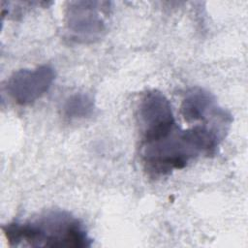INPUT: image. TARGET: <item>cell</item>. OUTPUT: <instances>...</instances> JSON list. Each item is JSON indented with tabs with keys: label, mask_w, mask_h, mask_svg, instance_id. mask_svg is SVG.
Returning a JSON list of instances; mask_svg holds the SVG:
<instances>
[{
	"label": "cell",
	"mask_w": 248,
	"mask_h": 248,
	"mask_svg": "<svg viewBox=\"0 0 248 248\" xmlns=\"http://www.w3.org/2000/svg\"><path fill=\"white\" fill-rule=\"evenodd\" d=\"M141 142L156 140L176 126L171 105L160 91H146L139 104Z\"/></svg>",
	"instance_id": "277c9868"
},
{
	"label": "cell",
	"mask_w": 248,
	"mask_h": 248,
	"mask_svg": "<svg viewBox=\"0 0 248 248\" xmlns=\"http://www.w3.org/2000/svg\"><path fill=\"white\" fill-rule=\"evenodd\" d=\"M180 111L188 123L197 121L206 122L209 118H228L225 110L218 107L214 96L202 87H194L185 94Z\"/></svg>",
	"instance_id": "8992f818"
},
{
	"label": "cell",
	"mask_w": 248,
	"mask_h": 248,
	"mask_svg": "<svg viewBox=\"0 0 248 248\" xmlns=\"http://www.w3.org/2000/svg\"><path fill=\"white\" fill-rule=\"evenodd\" d=\"M54 78V69L48 65L38 66L34 69H20L10 77L6 90L14 102L26 106L46 94Z\"/></svg>",
	"instance_id": "5b68a950"
},
{
	"label": "cell",
	"mask_w": 248,
	"mask_h": 248,
	"mask_svg": "<svg viewBox=\"0 0 248 248\" xmlns=\"http://www.w3.org/2000/svg\"><path fill=\"white\" fill-rule=\"evenodd\" d=\"M108 2L72 1L66 9V26L71 36L81 43L99 40L106 31Z\"/></svg>",
	"instance_id": "3957f363"
},
{
	"label": "cell",
	"mask_w": 248,
	"mask_h": 248,
	"mask_svg": "<svg viewBox=\"0 0 248 248\" xmlns=\"http://www.w3.org/2000/svg\"><path fill=\"white\" fill-rule=\"evenodd\" d=\"M3 232L10 246L89 247V237L81 222L67 211L51 210L23 222L5 225Z\"/></svg>",
	"instance_id": "7a4b0ae2"
},
{
	"label": "cell",
	"mask_w": 248,
	"mask_h": 248,
	"mask_svg": "<svg viewBox=\"0 0 248 248\" xmlns=\"http://www.w3.org/2000/svg\"><path fill=\"white\" fill-rule=\"evenodd\" d=\"M219 128L196 125L181 130L177 125L168 134L141 143V160L151 176H162L181 170L201 154H213L221 140Z\"/></svg>",
	"instance_id": "6da1fadb"
},
{
	"label": "cell",
	"mask_w": 248,
	"mask_h": 248,
	"mask_svg": "<svg viewBox=\"0 0 248 248\" xmlns=\"http://www.w3.org/2000/svg\"><path fill=\"white\" fill-rule=\"evenodd\" d=\"M94 110L93 99L85 93H76L64 103L63 113L69 119H79L90 116Z\"/></svg>",
	"instance_id": "52a82bcc"
}]
</instances>
